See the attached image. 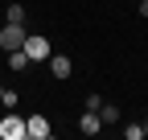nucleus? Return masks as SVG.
<instances>
[{"mask_svg":"<svg viewBox=\"0 0 148 140\" xmlns=\"http://www.w3.org/2000/svg\"><path fill=\"white\" fill-rule=\"evenodd\" d=\"M21 49L29 54V62H45L49 58V41L41 37V33H25V45Z\"/></svg>","mask_w":148,"mask_h":140,"instance_id":"f257e3e1","label":"nucleus"},{"mask_svg":"<svg viewBox=\"0 0 148 140\" xmlns=\"http://www.w3.org/2000/svg\"><path fill=\"white\" fill-rule=\"evenodd\" d=\"M0 136H4V140H25V136H29V132H25V119L16 115V111H8L4 119H0Z\"/></svg>","mask_w":148,"mask_h":140,"instance_id":"f03ea898","label":"nucleus"},{"mask_svg":"<svg viewBox=\"0 0 148 140\" xmlns=\"http://www.w3.org/2000/svg\"><path fill=\"white\" fill-rule=\"evenodd\" d=\"M0 45H4V49H21V45H25V29L8 21L4 29H0Z\"/></svg>","mask_w":148,"mask_h":140,"instance_id":"7ed1b4c3","label":"nucleus"},{"mask_svg":"<svg viewBox=\"0 0 148 140\" xmlns=\"http://www.w3.org/2000/svg\"><path fill=\"white\" fill-rule=\"evenodd\" d=\"M25 132H29V140H49L53 128H49L45 115H29V119H25Z\"/></svg>","mask_w":148,"mask_h":140,"instance_id":"20e7f679","label":"nucleus"},{"mask_svg":"<svg viewBox=\"0 0 148 140\" xmlns=\"http://www.w3.org/2000/svg\"><path fill=\"white\" fill-rule=\"evenodd\" d=\"M78 132H82V136H95V132H103V119H99V111H82V119H78Z\"/></svg>","mask_w":148,"mask_h":140,"instance_id":"39448f33","label":"nucleus"},{"mask_svg":"<svg viewBox=\"0 0 148 140\" xmlns=\"http://www.w3.org/2000/svg\"><path fill=\"white\" fill-rule=\"evenodd\" d=\"M45 62H49V70H53V78H70V70H74L66 54H49Z\"/></svg>","mask_w":148,"mask_h":140,"instance_id":"423d86ee","label":"nucleus"},{"mask_svg":"<svg viewBox=\"0 0 148 140\" xmlns=\"http://www.w3.org/2000/svg\"><path fill=\"white\" fill-rule=\"evenodd\" d=\"M8 66L12 70H25L29 66V54H25V49H8Z\"/></svg>","mask_w":148,"mask_h":140,"instance_id":"0eeeda50","label":"nucleus"},{"mask_svg":"<svg viewBox=\"0 0 148 140\" xmlns=\"http://www.w3.org/2000/svg\"><path fill=\"white\" fill-rule=\"evenodd\" d=\"M99 119H103V124H115V119H119V107H111V103H103V107H99Z\"/></svg>","mask_w":148,"mask_h":140,"instance_id":"6e6552de","label":"nucleus"},{"mask_svg":"<svg viewBox=\"0 0 148 140\" xmlns=\"http://www.w3.org/2000/svg\"><path fill=\"white\" fill-rule=\"evenodd\" d=\"M0 103H4L8 111H16V103H21V91H0Z\"/></svg>","mask_w":148,"mask_h":140,"instance_id":"1a4fd4ad","label":"nucleus"},{"mask_svg":"<svg viewBox=\"0 0 148 140\" xmlns=\"http://www.w3.org/2000/svg\"><path fill=\"white\" fill-rule=\"evenodd\" d=\"M8 21L21 25V21H25V8H21V4H8Z\"/></svg>","mask_w":148,"mask_h":140,"instance_id":"9d476101","label":"nucleus"},{"mask_svg":"<svg viewBox=\"0 0 148 140\" xmlns=\"http://www.w3.org/2000/svg\"><path fill=\"white\" fill-rule=\"evenodd\" d=\"M127 140H144V124H132V128H123Z\"/></svg>","mask_w":148,"mask_h":140,"instance_id":"9b49d317","label":"nucleus"},{"mask_svg":"<svg viewBox=\"0 0 148 140\" xmlns=\"http://www.w3.org/2000/svg\"><path fill=\"white\" fill-rule=\"evenodd\" d=\"M140 12H144V16H148V0H140Z\"/></svg>","mask_w":148,"mask_h":140,"instance_id":"f8f14e48","label":"nucleus"},{"mask_svg":"<svg viewBox=\"0 0 148 140\" xmlns=\"http://www.w3.org/2000/svg\"><path fill=\"white\" fill-rule=\"evenodd\" d=\"M144 136H148V124H144Z\"/></svg>","mask_w":148,"mask_h":140,"instance_id":"ddd939ff","label":"nucleus"},{"mask_svg":"<svg viewBox=\"0 0 148 140\" xmlns=\"http://www.w3.org/2000/svg\"><path fill=\"white\" fill-rule=\"evenodd\" d=\"M0 91H4V86H0Z\"/></svg>","mask_w":148,"mask_h":140,"instance_id":"4468645a","label":"nucleus"}]
</instances>
